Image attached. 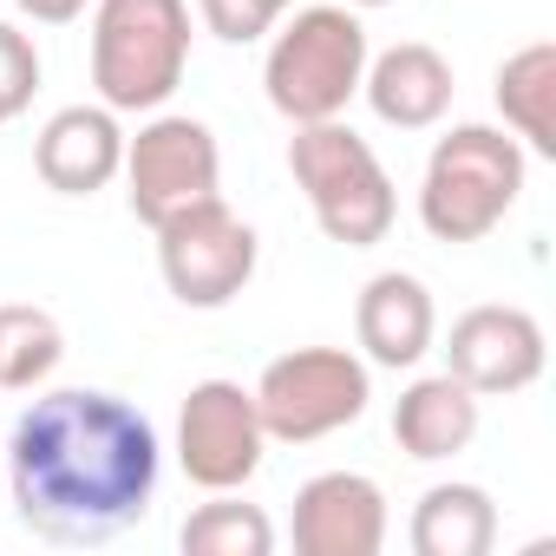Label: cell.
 <instances>
[{
    "instance_id": "obj_4",
    "label": "cell",
    "mask_w": 556,
    "mask_h": 556,
    "mask_svg": "<svg viewBox=\"0 0 556 556\" xmlns=\"http://www.w3.org/2000/svg\"><path fill=\"white\" fill-rule=\"evenodd\" d=\"M190 73V0H99L92 86L112 112H164Z\"/></svg>"
},
{
    "instance_id": "obj_8",
    "label": "cell",
    "mask_w": 556,
    "mask_h": 556,
    "mask_svg": "<svg viewBox=\"0 0 556 556\" xmlns=\"http://www.w3.org/2000/svg\"><path fill=\"white\" fill-rule=\"evenodd\" d=\"M151 236H157V275H164V289H170L184 308H203V315H210V308H229V302L249 289L255 255H262L255 229H249L223 197H210V203H197V210L157 223Z\"/></svg>"
},
{
    "instance_id": "obj_21",
    "label": "cell",
    "mask_w": 556,
    "mask_h": 556,
    "mask_svg": "<svg viewBox=\"0 0 556 556\" xmlns=\"http://www.w3.org/2000/svg\"><path fill=\"white\" fill-rule=\"evenodd\" d=\"M40 92V47L14 27V21H0V125L21 118Z\"/></svg>"
},
{
    "instance_id": "obj_19",
    "label": "cell",
    "mask_w": 556,
    "mask_h": 556,
    "mask_svg": "<svg viewBox=\"0 0 556 556\" xmlns=\"http://www.w3.org/2000/svg\"><path fill=\"white\" fill-rule=\"evenodd\" d=\"M184 556H268L275 549V523L262 504H242L236 491H210V504H197L177 530Z\"/></svg>"
},
{
    "instance_id": "obj_1",
    "label": "cell",
    "mask_w": 556,
    "mask_h": 556,
    "mask_svg": "<svg viewBox=\"0 0 556 556\" xmlns=\"http://www.w3.org/2000/svg\"><path fill=\"white\" fill-rule=\"evenodd\" d=\"M164 445L157 426L99 387L40 393L8 439V497L21 523L47 543L86 549L131 530L157 497Z\"/></svg>"
},
{
    "instance_id": "obj_16",
    "label": "cell",
    "mask_w": 556,
    "mask_h": 556,
    "mask_svg": "<svg viewBox=\"0 0 556 556\" xmlns=\"http://www.w3.org/2000/svg\"><path fill=\"white\" fill-rule=\"evenodd\" d=\"M491 99H497L504 131H510L523 151L556 157V47H549V40L517 47V53L497 66Z\"/></svg>"
},
{
    "instance_id": "obj_18",
    "label": "cell",
    "mask_w": 556,
    "mask_h": 556,
    "mask_svg": "<svg viewBox=\"0 0 556 556\" xmlns=\"http://www.w3.org/2000/svg\"><path fill=\"white\" fill-rule=\"evenodd\" d=\"M60 361H66V328L47 308H34V302L0 308V387L34 393L60 374Z\"/></svg>"
},
{
    "instance_id": "obj_12",
    "label": "cell",
    "mask_w": 556,
    "mask_h": 556,
    "mask_svg": "<svg viewBox=\"0 0 556 556\" xmlns=\"http://www.w3.org/2000/svg\"><path fill=\"white\" fill-rule=\"evenodd\" d=\"M125 164V125L112 105H66L34 138V170L60 197H99Z\"/></svg>"
},
{
    "instance_id": "obj_3",
    "label": "cell",
    "mask_w": 556,
    "mask_h": 556,
    "mask_svg": "<svg viewBox=\"0 0 556 556\" xmlns=\"http://www.w3.org/2000/svg\"><path fill=\"white\" fill-rule=\"evenodd\" d=\"M289 177L308 197V216H315V229L328 242L374 249V242L393 236L400 190H393L380 151L354 125H341V118L295 125V138H289Z\"/></svg>"
},
{
    "instance_id": "obj_15",
    "label": "cell",
    "mask_w": 556,
    "mask_h": 556,
    "mask_svg": "<svg viewBox=\"0 0 556 556\" xmlns=\"http://www.w3.org/2000/svg\"><path fill=\"white\" fill-rule=\"evenodd\" d=\"M393 439L419 465H439V458L471 452V439H478V393L465 380H452V374L413 380L400 393V406H393Z\"/></svg>"
},
{
    "instance_id": "obj_2",
    "label": "cell",
    "mask_w": 556,
    "mask_h": 556,
    "mask_svg": "<svg viewBox=\"0 0 556 556\" xmlns=\"http://www.w3.org/2000/svg\"><path fill=\"white\" fill-rule=\"evenodd\" d=\"M530 151L504 125H452L419 177V223L432 242H484L523 197Z\"/></svg>"
},
{
    "instance_id": "obj_5",
    "label": "cell",
    "mask_w": 556,
    "mask_h": 556,
    "mask_svg": "<svg viewBox=\"0 0 556 556\" xmlns=\"http://www.w3.org/2000/svg\"><path fill=\"white\" fill-rule=\"evenodd\" d=\"M361 73H367L361 8H341L334 0V8H302L268 40L262 92L289 125H321V118H341L361 99Z\"/></svg>"
},
{
    "instance_id": "obj_22",
    "label": "cell",
    "mask_w": 556,
    "mask_h": 556,
    "mask_svg": "<svg viewBox=\"0 0 556 556\" xmlns=\"http://www.w3.org/2000/svg\"><path fill=\"white\" fill-rule=\"evenodd\" d=\"M14 8L34 21V27H73L86 14V0H14Z\"/></svg>"
},
{
    "instance_id": "obj_10",
    "label": "cell",
    "mask_w": 556,
    "mask_h": 556,
    "mask_svg": "<svg viewBox=\"0 0 556 556\" xmlns=\"http://www.w3.org/2000/svg\"><path fill=\"white\" fill-rule=\"evenodd\" d=\"M543 361H549L543 321L530 308H510V302L465 308L452 321V334H445V374L465 380L478 400H504V393L536 387Z\"/></svg>"
},
{
    "instance_id": "obj_24",
    "label": "cell",
    "mask_w": 556,
    "mask_h": 556,
    "mask_svg": "<svg viewBox=\"0 0 556 556\" xmlns=\"http://www.w3.org/2000/svg\"><path fill=\"white\" fill-rule=\"evenodd\" d=\"M0 478H8V471H0Z\"/></svg>"
},
{
    "instance_id": "obj_17",
    "label": "cell",
    "mask_w": 556,
    "mask_h": 556,
    "mask_svg": "<svg viewBox=\"0 0 556 556\" xmlns=\"http://www.w3.org/2000/svg\"><path fill=\"white\" fill-rule=\"evenodd\" d=\"M497 543V504L484 484H432L413 504V549L419 556H491Z\"/></svg>"
},
{
    "instance_id": "obj_20",
    "label": "cell",
    "mask_w": 556,
    "mask_h": 556,
    "mask_svg": "<svg viewBox=\"0 0 556 556\" xmlns=\"http://www.w3.org/2000/svg\"><path fill=\"white\" fill-rule=\"evenodd\" d=\"M289 8L295 0H197V21L216 40H229V47H255V40H268L275 27H282Z\"/></svg>"
},
{
    "instance_id": "obj_11",
    "label": "cell",
    "mask_w": 556,
    "mask_h": 556,
    "mask_svg": "<svg viewBox=\"0 0 556 556\" xmlns=\"http://www.w3.org/2000/svg\"><path fill=\"white\" fill-rule=\"evenodd\" d=\"M295 549L302 556H380L387 549V491L367 471H321L295 491Z\"/></svg>"
},
{
    "instance_id": "obj_7",
    "label": "cell",
    "mask_w": 556,
    "mask_h": 556,
    "mask_svg": "<svg viewBox=\"0 0 556 556\" xmlns=\"http://www.w3.org/2000/svg\"><path fill=\"white\" fill-rule=\"evenodd\" d=\"M125 203L144 229L223 197V151L216 131L190 112H144L138 138H125Z\"/></svg>"
},
{
    "instance_id": "obj_9",
    "label": "cell",
    "mask_w": 556,
    "mask_h": 556,
    "mask_svg": "<svg viewBox=\"0 0 556 556\" xmlns=\"http://www.w3.org/2000/svg\"><path fill=\"white\" fill-rule=\"evenodd\" d=\"M268 432L255 413V393L236 380H197L177 413V465L203 491H242L262 471Z\"/></svg>"
},
{
    "instance_id": "obj_6",
    "label": "cell",
    "mask_w": 556,
    "mask_h": 556,
    "mask_svg": "<svg viewBox=\"0 0 556 556\" xmlns=\"http://www.w3.org/2000/svg\"><path fill=\"white\" fill-rule=\"evenodd\" d=\"M249 393H255L262 432L275 445H315V439H334L341 426H354L367 413L374 374L348 348H295L282 361H268Z\"/></svg>"
},
{
    "instance_id": "obj_23",
    "label": "cell",
    "mask_w": 556,
    "mask_h": 556,
    "mask_svg": "<svg viewBox=\"0 0 556 556\" xmlns=\"http://www.w3.org/2000/svg\"><path fill=\"white\" fill-rule=\"evenodd\" d=\"M341 8H393V0H341Z\"/></svg>"
},
{
    "instance_id": "obj_14",
    "label": "cell",
    "mask_w": 556,
    "mask_h": 556,
    "mask_svg": "<svg viewBox=\"0 0 556 556\" xmlns=\"http://www.w3.org/2000/svg\"><path fill=\"white\" fill-rule=\"evenodd\" d=\"M361 92L374 105L380 125L393 131H432L445 112H452V60L426 40H400L387 53H367V73H361Z\"/></svg>"
},
{
    "instance_id": "obj_13",
    "label": "cell",
    "mask_w": 556,
    "mask_h": 556,
    "mask_svg": "<svg viewBox=\"0 0 556 556\" xmlns=\"http://www.w3.org/2000/svg\"><path fill=\"white\" fill-rule=\"evenodd\" d=\"M354 334L367 348V367H419L439 341V308L432 289L406 268H380L354 302Z\"/></svg>"
}]
</instances>
